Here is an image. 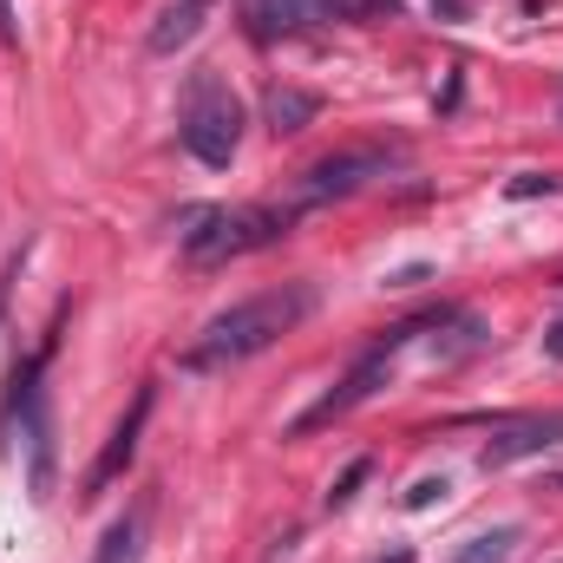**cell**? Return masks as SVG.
I'll return each mask as SVG.
<instances>
[{
	"label": "cell",
	"mask_w": 563,
	"mask_h": 563,
	"mask_svg": "<svg viewBox=\"0 0 563 563\" xmlns=\"http://www.w3.org/2000/svg\"><path fill=\"white\" fill-rule=\"evenodd\" d=\"M511 551H518V525H498V531H478L452 563H505Z\"/></svg>",
	"instance_id": "12"
},
{
	"label": "cell",
	"mask_w": 563,
	"mask_h": 563,
	"mask_svg": "<svg viewBox=\"0 0 563 563\" xmlns=\"http://www.w3.org/2000/svg\"><path fill=\"white\" fill-rule=\"evenodd\" d=\"M432 13H445V20H459V13H465V0H432Z\"/></svg>",
	"instance_id": "19"
},
{
	"label": "cell",
	"mask_w": 563,
	"mask_h": 563,
	"mask_svg": "<svg viewBox=\"0 0 563 563\" xmlns=\"http://www.w3.org/2000/svg\"><path fill=\"white\" fill-rule=\"evenodd\" d=\"M558 282H563V276H558Z\"/></svg>",
	"instance_id": "22"
},
{
	"label": "cell",
	"mask_w": 563,
	"mask_h": 563,
	"mask_svg": "<svg viewBox=\"0 0 563 563\" xmlns=\"http://www.w3.org/2000/svg\"><path fill=\"white\" fill-rule=\"evenodd\" d=\"M334 13H347V0H243V26L250 40H288V33H308V26H328Z\"/></svg>",
	"instance_id": "7"
},
{
	"label": "cell",
	"mask_w": 563,
	"mask_h": 563,
	"mask_svg": "<svg viewBox=\"0 0 563 563\" xmlns=\"http://www.w3.org/2000/svg\"><path fill=\"white\" fill-rule=\"evenodd\" d=\"M151 407H157V394H151V387H139V394H132V407H125V420L112 426L106 452H99V459H92V472H86V498H99L106 485H119V478H125V465L139 459L144 426H151Z\"/></svg>",
	"instance_id": "8"
},
{
	"label": "cell",
	"mask_w": 563,
	"mask_h": 563,
	"mask_svg": "<svg viewBox=\"0 0 563 563\" xmlns=\"http://www.w3.org/2000/svg\"><path fill=\"white\" fill-rule=\"evenodd\" d=\"M407 164V144H387V139H367V144H341L314 164L295 170L288 184V203L295 210H321V203H341V197H361L367 184H380L387 170Z\"/></svg>",
	"instance_id": "4"
},
{
	"label": "cell",
	"mask_w": 563,
	"mask_h": 563,
	"mask_svg": "<svg viewBox=\"0 0 563 563\" xmlns=\"http://www.w3.org/2000/svg\"><path fill=\"white\" fill-rule=\"evenodd\" d=\"M0 40L20 46V20H13V0H0Z\"/></svg>",
	"instance_id": "17"
},
{
	"label": "cell",
	"mask_w": 563,
	"mask_h": 563,
	"mask_svg": "<svg viewBox=\"0 0 563 563\" xmlns=\"http://www.w3.org/2000/svg\"><path fill=\"white\" fill-rule=\"evenodd\" d=\"M551 190H558V177H544V170H525L505 184V197H551Z\"/></svg>",
	"instance_id": "15"
},
{
	"label": "cell",
	"mask_w": 563,
	"mask_h": 563,
	"mask_svg": "<svg viewBox=\"0 0 563 563\" xmlns=\"http://www.w3.org/2000/svg\"><path fill=\"white\" fill-rule=\"evenodd\" d=\"M544 361H563V314L544 328Z\"/></svg>",
	"instance_id": "18"
},
{
	"label": "cell",
	"mask_w": 563,
	"mask_h": 563,
	"mask_svg": "<svg viewBox=\"0 0 563 563\" xmlns=\"http://www.w3.org/2000/svg\"><path fill=\"white\" fill-rule=\"evenodd\" d=\"M367 478H374V459H354V465L328 485V511H347V505H354V492H361Z\"/></svg>",
	"instance_id": "14"
},
{
	"label": "cell",
	"mask_w": 563,
	"mask_h": 563,
	"mask_svg": "<svg viewBox=\"0 0 563 563\" xmlns=\"http://www.w3.org/2000/svg\"><path fill=\"white\" fill-rule=\"evenodd\" d=\"M380 563H413V551H394V558H380Z\"/></svg>",
	"instance_id": "20"
},
{
	"label": "cell",
	"mask_w": 563,
	"mask_h": 563,
	"mask_svg": "<svg viewBox=\"0 0 563 563\" xmlns=\"http://www.w3.org/2000/svg\"><path fill=\"white\" fill-rule=\"evenodd\" d=\"M558 445H563V413H518V420L492 426V439H485L478 465H485V472H505V465L538 459V452H558Z\"/></svg>",
	"instance_id": "6"
},
{
	"label": "cell",
	"mask_w": 563,
	"mask_h": 563,
	"mask_svg": "<svg viewBox=\"0 0 563 563\" xmlns=\"http://www.w3.org/2000/svg\"><path fill=\"white\" fill-rule=\"evenodd\" d=\"M99 563H139V518H119L99 544Z\"/></svg>",
	"instance_id": "13"
},
{
	"label": "cell",
	"mask_w": 563,
	"mask_h": 563,
	"mask_svg": "<svg viewBox=\"0 0 563 563\" xmlns=\"http://www.w3.org/2000/svg\"><path fill=\"white\" fill-rule=\"evenodd\" d=\"M263 119H269V132H276V139H295V132H308V125L321 119V99H314V92H301V86H269Z\"/></svg>",
	"instance_id": "11"
},
{
	"label": "cell",
	"mask_w": 563,
	"mask_h": 563,
	"mask_svg": "<svg viewBox=\"0 0 563 563\" xmlns=\"http://www.w3.org/2000/svg\"><path fill=\"white\" fill-rule=\"evenodd\" d=\"M243 99L230 92V79L223 73H190L184 79V106H177V144L197 157V164H210V170H223V164H236V151H243Z\"/></svg>",
	"instance_id": "3"
},
{
	"label": "cell",
	"mask_w": 563,
	"mask_h": 563,
	"mask_svg": "<svg viewBox=\"0 0 563 563\" xmlns=\"http://www.w3.org/2000/svg\"><path fill=\"white\" fill-rule=\"evenodd\" d=\"M26 413V445H33V498H53V413H46V394L33 387L20 400Z\"/></svg>",
	"instance_id": "10"
},
{
	"label": "cell",
	"mask_w": 563,
	"mask_h": 563,
	"mask_svg": "<svg viewBox=\"0 0 563 563\" xmlns=\"http://www.w3.org/2000/svg\"><path fill=\"white\" fill-rule=\"evenodd\" d=\"M295 203H236V210H190V230H184V263L197 269H223V263H243L256 250L282 243L295 230Z\"/></svg>",
	"instance_id": "2"
},
{
	"label": "cell",
	"mask_w": 563,
	"mask_h": 563,
	"mask_svg": "<svg viewBox=\"0 0 563 563\" xmlns=\"http://www.w3.org/2000/svg\"><path fill=\"white\" fill-rule=\"evenodd\" d=\"M420 328H426V314H413V321H394L387 334H374V347H367V354H361V361L341 374V387H328V394H321V400H314L301 420L288 426V439H301V432H321V426L347 420L361 400H374V394L387 387V374H394V354H400V347H407Z\"/></svg>",
	"instance_id": "5"
},
{
	"label": "cell",
	"mask_w": 563,
	"mask_h": 563,
	"mask_svg": "<svg viewBox=\"0 0 563 563\" xmlns=\"http://www.w3.org/2000/svg\"><path fill=\"white\" fill-rule=\"evenodd\" d=\"M217 13V0H164L157 7V20H151V33H144V53H157V59H170V53H184L197 33H203V20Z\"/></svg>",
	"instance_id": "9"
},
{
	"label": "cell",
	"mask_w": 563,
	"mask_h": 563,
	"mask_svg": "<svg viewBox=\"0 0 563 563\" xmlns=\"http://www.w3.org/2000/svg\"><path fill=\"white\" fill-rule=\"evenodd\" d=\"M314 301H321L314 282H282V288H263V295H243V301H230L223 314H210L197 328V341L177 354V367L184 374H230V367L269 354L282 334H295L314 314Z\"/></svg>",
	"instance_id": "1"
},
{
	"label": "cell",
	"mask_w": 563,
	"mask_h": 563,
	"mask_svg": "<svg viewBox=\"0 0 563 563\" xmlns=\"http://www.w3.org/2000/svg\"><path fill=\"white\" fill-rule=\"evenodd\" d=\"M445 498V478H420L413 492H407V511H426V505H439Z\"/></svg>",
	"instance_id": "16"
},
{
	"label": "cell",
	"mask_w": 563,
	"mask_h": 563,
	"mask_svg": "<svg viewBox=\"0 0 563 563\" xmlns=\"http://www.w3.org/2000/svg\"><path fill=\"white\" fill-rule=\"evenodd\" d=\"M551 492H563V472H558V478H551Z\"/></svg>",
	"instance_id": "21"
}]
</instances>
